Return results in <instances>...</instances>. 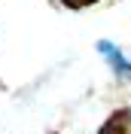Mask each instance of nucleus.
Returning a JSON list of instances; mask_svg holds the SVG:
<instances>
[{
    "mask_svg": "<svg viewBox=\"0 0 131 134\" xmlns=\"http://www.w3.org/2000/svg\"><path fill=\"white\" fill-rule=\"evenodd\" d=\"M98 52L110 58V64H113V70H116V73L131 76V64H128V61H125V58H122V55H119V52H116V49H113V46H110L107 40H104V43H98Z\"/></svg>",
    "mask_w": 131,
    "mask_h": 134,
    "instance_id": "obj_2",
    "label": "nucleus"
},
{
    "mask_svg": "<svg viewBox=\"0 0 131 134\" xmlns=\"http://www.w3.org/2000/svg\"><path fill=\"white\" fill-rule=\"evenodd\" d=\"M61 6H67V9H89V6H95L98 0H58Z\"/></svg>",
    "mask_w": 131,
    "mask_h": 134,
    "instance_id": "obj_3",
    "label": "nucleus"
},
{
    "mask_svg": "<svg viewBox=\"0 0 131 134\" xmlns=\"http://www.w3.org/2000/svg\"><path fill=\"white\" fill-rule=\"evenodd\" d=\"M98 134H131V107L113 110L107 116V122L98 128Z\"/></svg>",
    "mask_w": 131,
    "mask_h": 134,
    "instance_id": "obj_1",
    "label": "nucleus"
},
{
    "mask_svg": "<svg viewBox=\"0 0 131 134\" xmlns=\"http://www.w3.org/2000/svg\"><path fill=\"white\" fill-rule=\"evenodd\" d=\"M52 134H55V131H52Z\"/></svg>",
    "mask_w": 131,
    "mask_h": 134,
    "instance_id": "obj_4",
    "label": "nucleus"
}]
</instances>
